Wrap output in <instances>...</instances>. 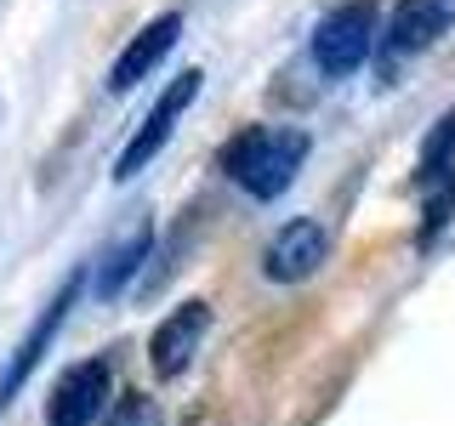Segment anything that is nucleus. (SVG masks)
<instances>
[{
	"mask_svg": "<svg viewBox=\"0 0 455 426\" xmlns=\"http://www.w3.org/2000/svg\"><path fill=\"white\" fill-rule=\"evenodd\" d=\"M307 154H313V137L302 125H245L239 137L222 142V170L251 199H279V193H291Z\"/></svg>",
	"mask_w": 455,
	"mask_h": 426,
	"instance_id": "nucleus-1",
	"label": "nucleus"
},
{
	"mask_svg": "<svg viewBox=\"0 0 455 426\" xmlns=\"http://www.w3.org/2000/svg\"><path fill=\"white\" fill-rule=\"evenodd\" d=\"M376 18H381L376 0H341V6H331L319 18V28H313V63H319L331 80L353 75V68L376 51V40H381Z\"/></svg>",
	"mask_w": 455,
	"mask_h": 426,
	"instance_id": "nucleus-2",
	"label": "nucleus"
},
{
	"mask_svg": "<svg viewBox=\"0 0 455 426\" xmlns=\"http://www.w3.org/2000/svg\"><path fill=\"white\" fill-rule=\"evenodd\" d=\"M108 392H114V369L108 359H80L52 381L46 392V426H92L108 415Z\"/></svg>",
	"mask_w": 455,
	"mask_h": 426,
	"instance_id": "nucleus-3",
	"label": "nucleus"
},
{
	"mask_svg": "<svg viewBox=\"0 0 455 426\" xmlns=\"http://www.w3.org/2000/svg\"><path fill=\"white\" fill-rule=\"evenodd\" d=\"M80 284H85V273H68L63 284H57V296L46 307L35 312V324L18 335V347H12V359L0 364V409L12 404L23 387H28V375H35V364H40V352L57 341V330H63V319H68V307H75V296H80Z\"/></svg>",
	"mask_w": 455,
	"mask_h": 426,
	"instance_id": "nucleus-4",
	"label": "nucleus"
},
{
	"mask_svg": "<svg viewBox=\"0 0 455 426\" xmlns=\"http://www.w3.org/2000/svg\"><path fill=\"white\" fill-rule=\"evenodd\" d=\"M199 85H205V75H199V68H182V80H171V85H165V97L148 108V120L137 125V137L125 142V148H120V160H114V182H132L137 170H142V165L154 160V154L165 148L171 131H177V120H182V108H188L194 97H199Z\"/></svg>",
	"mask_w": 455,
	"mask_h": 426,
	"instance_id": "nucleus-5",
	"label": "nucleus"
},
{
	"mask_svg": "<svg viewBox=\"0 0 455 426\" xmlns=\"http://www.w3.org/2000/svg\"><path fill=\"white\" fill-rule=\"evenodd\" d=\"M444 28H455V0H398L381 28V80H393L404 57H421Z\"/></svg>",
	"mask_w": 455,
	"mask_h": 426,
	"instance_id": "nucleus-6",
	"label": "nucleus"
},
{
	"mask_svg": "<svg viewBox=\"0 0 455 426\" xmlns=\"http://www.w3.org/2000/svg\"><path fill=\"white\" fill-rule=\"evenodd\" d=\"M324 256H331V233H324V222L319 217H291L274 239H267L262 273L274 284H302V279H313L324 267Z\"/></svg>",
	"mask_w": 455,
	"mask_h": 426,
	"instance_id": "nucleus-7",
	"label": "nucleus"
},
{
	"mask_svg": "<svg viewBox=\"0 0 455 426\" xmlns=\"http://www.w3.org/2000/svg\"><path fill=\"white\" fill-rule=\"evenodd\" d=\"M205 330H211V307H205V302L171 307L165 319H160V330L148 335V364H154V375H160V381H177L182 369L199 359Z\"/></svg>",
	"mask_w": 455,
	"mask_h": 426,
	"instance_id": "nucleus-8",
	"label": "nucleus"
},
{
	"mask_svg": "<svg viewBox=\"0 0 455 426\" xmlns=\"http://www.w3.org/2000/svg\"><path fill=\"white\" fill-rule=\"evenodd\" d=\"M148 250H154V222L148 217H132L103 250L92 256V290L103 296V302H108V296H120L125 284L137 279V267L148 262Z\"/></svg>",
	"mask_w": 455,
	"mask_h": 426,
	"instance_id": "nucleus-9",
	"label": "nucleus"
},
{
	"mask_svg": "<svg viewBox=\"0 0 455 426\" xmlns=\"http://www.w3.org/2000/svg\"><path fill=\"white\" fill-rule=\"evenodd\" d=\"M177 35H182V12H160L154 23H142L137 28V40L125 46L120 57H114V68H108V91H132L137 80H148L154 68L165 63V51L177 46Z\"/></svg>",
	"mask_w": 455,
	"mask_h": 426,
	"instance_id": "nucleus-10",
	"label": "nucleus"
},
{
	"mask_svg": "<svg viewBox=\"0 0 455 426\" xmlns=\"http://www.w3.org/2000/svg\"><path fill=\"white\" fill-rule=\"evenodd\" d=\"M444 177H455V108H444L433 120V131L421 142V160H416V188L444 182Z\"/></svg>",
	"mask_w": 455,
	"mask_h": 426,
	"instance_id": "nucleus-11",
	"label": "nucleus"
},
{
	"mask_svg": "<svg viewBox=\"0 0 455 426\" xmlns=\"http://www.w3.org/2000/svg\"><path fill=\"white\" fill-rule=\"evenodd\" d=\"M160 398H148V392H125L120 404L103 415V426H160Z\"/></svg>",
	"mask_w": 455,
	"mask_h": 426,
	"instance_id": "nucleus-12",
	"label": "nucleus"
}]
</instances>
